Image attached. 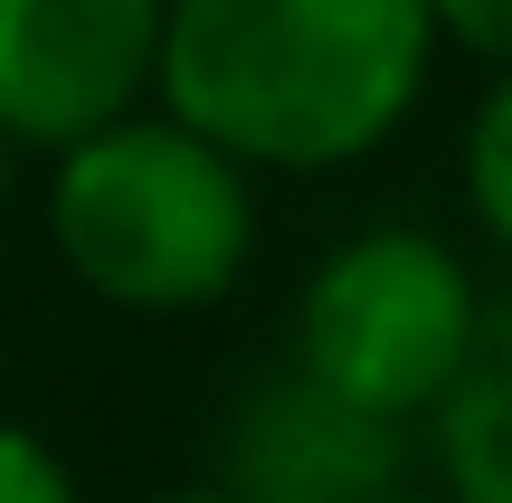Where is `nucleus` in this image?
Here are the masks:
<instances>
[{
    "label": "nucleus",
    "mask_w": 512,
    "mask_h": 503,
    "mask_svg": "<svg viewBox=\"0 0 512 503\" xmlns=\"http://www.w3.org/2000/svg\"><path fill=\"white\" fill-rule=\"evenodd\" d=\"M427 67V0H162L152 105L247 171L323 181L418 114Z\"/></svg>",
    "instance_id": "nucleus-1"
},
{
    "label": "nucleus",
    "mask_w": 512,
    "mask_h": 503,
    "mask_svg": "<svg viewBox=\"0 0 512 503\" xmlns=\"http://www.w3.org/2000/svg\"><path fill=\"white\" fill-rule=\"evenodd\" d=\"M48 247L114 314H209L256 257V171L133 105L48 152Z\"/></svg>",
    "instance_id": "nucleus-2"
},
{
    "label": "nucleus",
    "mask_w": 512,
    "mask_h": 503,
    "mask_svg": "<svg viewBox=\"0 0 512 503\" xmlns=\"http://www.w3.org/2000/svg\"><path fill=\"white\" fill-rule=\"evenodd\" d=\"M503 333L494 285L475 276L456 238L437 228L380 219L361 238H342L332 257H313L304 295H294V371L323 380L332 399L418 428L427 399Z\"/></svg>",
    "instance_id": "nucleus-3"
},
{
    "label": "nucleus",
    "mask_w": 512,
    "mask_h": 503,
    "mask_svg": "<svg viewBox=\"0 0 512 503\" xmlns=\"http://www.w3.org/2000/svg\"><path fill=\"white\" fill-rule=\"evenodd\" d=\"M162 0H0V133L57 152L152 105Z\"/></svg>",
    "instance_id": "nucleus-4"
},
{
    "label": "nucleus",
    "mask_w": 512,
    "mask_h": 503,
    "mask_svg": "<svg viewBox=\"0 0 512 503\" xmlns=\"http://www.w3.org/2000/svg\"><path fill=\"white\" fill-rule=\"evenodd\" d=\"M219 466V503H361L408 475V428L332 399L285 361L228 409Z\"/></svg>",
    "instance_id": "nucleus-5"
},
{
    "label": "nucleus",
    "mask_w": 512,
    "mask_h": 503,
    "mask_svg": "<svg viewBox=\"0 0 512 503\" xmlns=\"http://www.w3.org/2000/svg\"><path fill=\"white\" fill-rule=\"evenodd\" d=\"M427 447H437L446 503H512V323L427 399Z\"/></svg>",
    "instance_id": "nucleus-6"
},
{
    "label": "nucleus",
    "mask_w": 512,
    "mask_h": 503,
    "mask_svg": "<svg viewBox=\"0 0 512 503\" xmlns=\"http://www.w3.org/2000/svg\"><path fill=\"white\" fill-rule=\"evenodd\" d=\"M465 219L484 247H512V86L475 95V124H465Z\"/></svg>",
    "instance_id": "nucleus-7"
},
{
    "label": "nucleus",
    "mask_w": 512,
    "mask_h": 503,
    "mask_svg": "<svg viewBox=\"0 0 512 503\" xmlns=\"http://www.w3.org/2000/svg\"><path fill=\"white\" fill-rule=\"evenodd\" d=\"M0 503H86L76 475H67V456L38 428H19V418H0Z\"/></svg>",
    "instance_id": "nucleus-8"
},
{
    "label": "nucleus",
    "mask_w": 512,
    "mask_h": 503,
    "mask_svg": "<svg viewBox=\"0 0 512 503\" xmlns=\"http://www.w3.org/2000/svg\"><path fill=\"white\" fill-rule=\"evenodd\" d=\"M427 19H437V48L475 57V67L512 57V0H427Z\"/></svg>",
    "instance_id": "nucleus-9"
},
{
    "label": "nucleus",
    "mask_w": 512,
    "mask_h": 503,
    "mask_svg": "<svg viewBox=\"0 0 512 503\" xmlns=\"http://www.w3.org/2000/svg\"><path fill=\"white\" fill-rule=\"evenodd\" d=\"M361 503H446L437 485H408V475H399V485H380V494H361Z\"/></svg>",
    "instance_id": "nucleus-10"
},
{
    "label": "nucleus",
    "mask_w": 512,
    "mask_h": 503,
    "mask_svg": "<svg viewBox=\"0 0 512 503\" xmlns=\"http://www.w3.org/2000/svg\"><path fill=\"white\" fill-rule=\"evenodd\" d=\"M10 181H19V143L0 133V200H10Z\"/></svg>",
    "instance_id": "nucleus-11"
},
{
    "label": "nucleus",
    "mask_w": 512,
    "mask_h": 503,
    "mask_svg": "<svg viewBox=\"0 0 512 503\" xmlns=\"http://www.w3.org/2000/svg\"><path fill=\"white\" fill-rule=\"evenodd\" d=\"M162 503H219V494H162Z\"/></svg>",
    "instance_id": "nucleus-12"
}]
</instances>
